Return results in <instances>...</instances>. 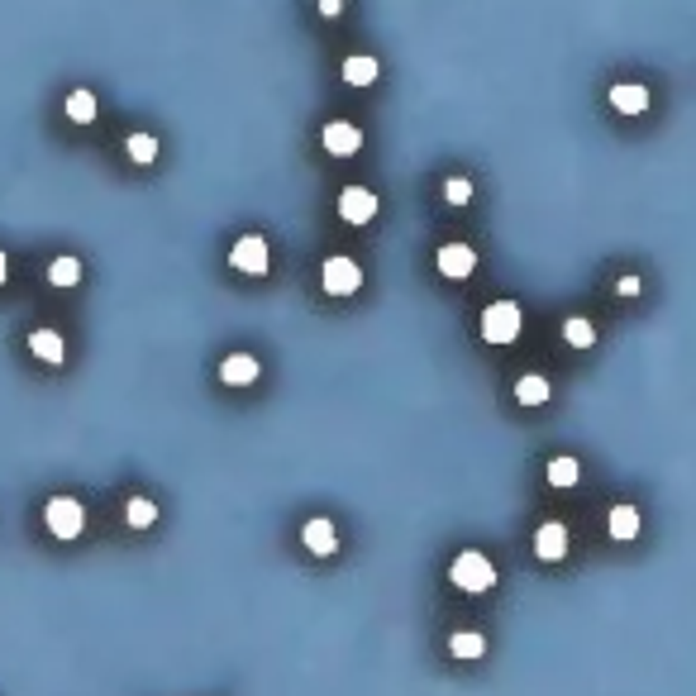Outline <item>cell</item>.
Returning a JSON list of instances; mask_svg holds the SVG:
<instances>
[{
  "label": "cell",
  "mask_w": 696,
  "mask_h": 696,
  "mask_svg": "<svg viewBox=\"0 0 696 696\" xmlns=\"http://www.w3.org/2000/svg\"><path fill=\"white\" fill-rule=\"evenodd\" d=\"M610 105H616L620 115H644L649 110V87H639V81H616V87H610Z\"/></svg>",
  "instance_id": "12"
},
{
  "label": "cell",
  "mask_w": 696,
  "mask_h": 696,
  "mask_svg": "<svg viewBox=\"0 0 696 696\" xmlns=\"http://www.w3.org/2000/svg\"><path fill=\"white\" fill-rule=\"evenodd\" d=\"M449 649H453V659H482V653H487V639H482L477 629H458L449 639Z\"/></svg>",
  "instance_id": "21"
},
{
  "label": "cell",
  "mask_w": 696,
  "mask_h": 696,
  "mask_svg": "<svg viewBox=\"0 0 696 696\" xmlns=\"http://www.w3.org/2000/svg\"><path fill=\"white\" fill-rule=\"evenodd\" d=\"M77 282H81V263L72 258V253H62V258L48 263V286H62V291H68V286H77Z\"/></svg>",
  "instance_id": "17"
},
{
  "label": "cell",
  "mask_w": 696,
  "mask_h": 696,
  "mask_svg": "<svg viewBox=\"0 0 696 696\" xmlns=\"http://www.w3.org/2000/svg\"><path fill=\"white\" fill-rule=\"evenodd\" d=\"M434 267L444 272L449 282H462V277H473L477 253H473V244H444V248L434 253Z\"/></svg>",
  "instance_id": "7"
},
{
  "label": "cell",
  "mask_w": 696,
  "mask_h": 696,
  "mask_svg": "<svg viewBox=\"0 0 696 696\" xmlns=\"http://www.w3.org/2000/svg\"><path fill=\"white\" fill-rule=\"evenodd\" d=\"M301 544L310 548L315 558H329L334 548H339V535H334V525H329V520H306V530H301Z\"/></svg>",
  "instance_id": "13"
},
{
  "label": "cell",
  "mask_w": 696,
  "mask_h": 696,
  "mask_svg": "<svg viewBox=\"0 0 696 696\" xmlns=\"http://www.w3.org/2000/svg\"><path fill=\"white\" fill-rule=\"evenodd\" d=\"M377 72H382V62H377L372 53H353V57H344V81H348V87H372Z\"/></svg>",
  "instance_id": "14"
},
{
  "label": "cell",
  "mask_w": 696,
  "mask_h": 696,
  "mask_svg": "<svg viewBox=\"0 0 696 696\" xmlns=\"http://www.w3.org/2000/svg\"><path fill=\"white\" fill-rule=\"evenodd\" d=\"M124 153H130L134 162H143V167H149V162L158 158V139L139 130V134H130V139H124Z\"/></svg>",
  "instance_id": "22"
},
{
  "label": "cell",
  "mask_w": 696,
  "mask_h": 696,
  "mask_svg": "<svg viewBox=\"0 0 696 696\" xmlns=\"http://www.w3.org/2000/svg\"><path fill=\"white\" fill-rule=\"evenodd\" d=\"M444 201H449V205H468V201H473V182H468V177H449V182H444Z\"/></svg>",
  "instance_id": "24"
},
{
  "label": "cell",
  "mask_w": 696,
  "mask_h": 696,
  "mask_svg": "<svg viewBox=\"0 0 696 696\" xmlns=\"http://www.w3.org/2000/svg\"><path fill=\"white\" fill-rule=\"evenodd\" d=\"M258 372H263V363L253 353H229L220 363V382L224 387H248V382H258Z\"/></svg>",
  "instance_id": "9"
},
{
  "label": "cell",
  "mask_w": 696,
  "mask_h": 696,
  "mask_svg": "<svg viewBox=\"0 0 696 696\" xmlns=\"http://www.w3.org/2000/svg\"><path fill=\"white\" fill-rule=\"evenodd\" d=\"M449 582L458 587V592H468V597H482L487 587H496V567H492V558L482 554V548H462V554L449 563Z\"/></svg>",
  "instance_id": "1"
},
{
  "label": "cell",
  "mask_w": 696,
  "mask_h": 696,
  "mask_svg": "<svg viewBox=\"0 0 696 696\" xmlns=\"http://www.w3.org/2000/svg\"><path fill=\"white\" fill-rule=\"evenodd\" d=\"M544 477H548V487H573V482L582 477V462L573 453H558V458H548Z\"/></svg>",
  "instance_id": "15"
},
{
  "label": "cell",
  "mask_w": 696,
  "mask_h": 696,
  "mask_svg": "<svg viewBox=\"0 0 696 696\" xmlns=\"http://www.w3.org/2000/svg\"><path fill=\"white\" fill-rule=\"evenodd\" d=\"M639 286H644V282L635 277V272H625V277L616 282V296H639Z\"/></svg>",
  "instance_id": "25"
},
{
  "label": "cell",
  "mask_w": 696,
  "mask_h": 696,
  "mask_svg": "<svg viewBox=\"0 0 696 696\" xmlns=\"http://www.w3.org/2000/svg\"><path fill=\"white\" fill-rule=\"evenodd\" d=\"M320 143L329 158H353L358 149H363V130H358L353 119H329L320 130Z\"/></svg>",
  "instance_id": "6"
},
{
  "label": "cell",
  "mask_w": 696,
  "mask_h": 696,
  "mask_svg": "<svg viewBox=\"0 0 696 696\" xmlns=\"http://www.w3.org/2000/svg\"><path fill=\"white\" fill-rule=\"evenodd\" d=\"M535 554L544 558V563H558L563 554H567V530L558 520H544L539 530H535Z\"/></svg>",
  "instance_id": "10"
},
{
  "label": "cell",
  "mask_w": 696,
  "mask_h": 696,
  "mask_svg": "<svg viewBox=\"0 0 696 696\" xmlns=\"http://www.w3.org/2000/svg\"><path fill=\"white\" fill-rule=\"evenodd\" d=\"M267 239L263 234H244L234 248H229V267H234V272H248V277H263V272H267Z\"/></svg>",
  "instance_id": "5"
},
{
  "label": "cell",
  "mask_w": 696,
  "mask_h": 696,
  "mask_svg": "<svg viewBox=\"0 0 696 696\" xmlns=\"http://www.w3.org/2000/svg\"><path fill=\"white\" fill-rule=\"evenodd\" d=\"M44 525L53 539H77L81 530H87V511H81L77 496H48L44 505Z\"/></svg>",
  "instance_id": "3"
},
{
  "label": "cell",
  "mask_w": 696,
  "mask_h": 696,
  "mask_svg": "<svg viewBox=\"0 0 696 696\" xmlns=\"http://www.w3.org/2000/svg\"><path fill=\"white\" fill-rule=\"evenodd\" d=\"M10 282V258H5V248H0V286Z\"/></svg>",
  "instance_id": "27"
},
{
  "label": "cell",
  "mask_w": 696,
  "mask_h": 696,
  "mask_svg": "<svg viewBox=\"0 0 696 696\" xmlns=\"http://www.w3.org/2000/svg\"><path fill=\"white\" fill-rule=\"evenodd\" d=\"M339 220L344 224H368V220H377V196L368 192V186H344V192H339Z\"/></svg>",
  "instance_id": "8"
},
{
  "label": "cell",
  "mask_w": 696,
  "mask_h": 696,
  "mask_svg": "<svg viewBox=\"0 0 696 696\" xmlns=\"http://www.w3.org/2000/svg\"><path fill=\"white\" fill-rule=\"evenodd\" d=\"M320 282H325L329 296H353V291L363 286V267L353 258H344V253H334V258H325V267H320Z\"/></svg>",
  "instance_id": "4"
},
{
  "label": "cell",
  "mask_w": 696,
  "mask_h": 696,
  "mask_svg": "<svg viewBox=\"0 0 696 696\" xmlns=\"http://www.w3.org/2000/svg\"><path fill=\"white\" fill-rule=\"evenodd\" d=\"M158 520V505L149 496H130L124 501V525H134V530H149V525Z\"/></svg>",
  "instance_id": "20"
},
{
  "label": "cell",
  "mask_w": 696,
  "mask_h": 696,
  "mask_svg": "<svg viewBox=\"0 0 696 696\" xmlns=\"http://www.w3.org/2000/svg\"><path fill=\"white\" fill-rule=\"evenodd\" d=\"M68 119L72 124H91L96 119V96L91 91H72L68 96Z\"/></svg>",
  "instance_id": "23"
},
{
  "label": "cell",
  "mask_w": 696,
  "mask_h": 696,
  "mask_svg": "<svg viewBox=\"0 0 696 696\" xmlns=\"http://www.w3.org/2000/svg\"><path fill=\"white\" fill-rule=\"evenodd\" d=\"M548 396H554V387H548L544 377H535V372L515 382V400H520V406H544Z\"/></svg>",
  "instance_id": "19"
},
{
  "label": "cell",
  "mask_w": 696,
  "mask_h": 696,
  "mask_svg": "<svg viewBox=\"0 0 696 696\" xmlns=\"http://www.w3.org/2000/svg\"><path fill=\"white\" fill-rule=\"evenodd\" d=\"M315 10H320L325 19H339L344 15V0H315Z\"/></svg>",
  "instance_id": "26"
},
{
  "label": "cell",
  "mask_w": 696,
  "mask_h": 696,
  "mask_svg": "<svg viewBox=\"0 0 696 696\" xmlns=\"http://www.w3.org/2000/svg\"><path fill=\"white\" fill-rule=\"evenodd\" d=\"M610 535H616V539H635L639 535V511H635V505H610Z\"/></svg>",
  "instance_id": "18"
},
{
  "label": "cell",
  "mask_w": 696,
  "mask_h": 696,
  "mask_svg": "<svg viewBox=\"0 0 696 696\" xmlns=\"http://www.w3.org/2000/svg\"><path fill=\"white\" fill-rule=\"evenodd\" d=\"M520 329H525V315L515 301H492L487 310H482V339L487 344H515L520 339Z\"/></svg>",
  "instance_id": "2"
},
{
  "label": "cell",
  "mask_w": 696,
  "mask_h": 696,
  "mask_svg": "<svg viewBox=\"0 0 696 696\" xmlns=\"http://www.w3.org/2000/svg\"><path fill=\"white\" fill-rule=\"evenodd\" d=\"M29 353L38 358V363H48V368H62V358H68V344H62L57 329H34V334H29Z\"/></svg>",
  "instance_id": "11"
},
{
  "label": "cell",
  "mask_w": 696,
  "mask_h": 696,
  "mask_svg": "<svg viewBox=\"0 0 696 696\" xmlns=\"http://www.w3.org/2000/svg\"><path fill=\"white\" fill-rule=\"evenodd\" d=\"M563 339L573 348H592L597 344V325L587 320V315H567V320H563Z\"/></svg>",
  "instance_id": "16"
}]
</instances>
